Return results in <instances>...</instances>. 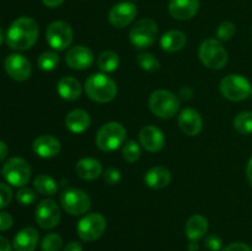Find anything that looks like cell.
I'll return each instance as SVG.
<instances>
[{
  "label": "cell",
  "mask_w": 252,
  "mask_h": 251,
  "mask_svg": "<svg viewBox=\"0 0 252 251\" xmlns=\"http://www.w3.org/2000/svg\"><path fill=\"white\" fill-rule=\"evenodd\" d=\"M37 37H38L37 22L31 17L22 16L10 25L5 39L10 48L16 51H26L36 43Z\"/></svg>",
  "instance_id": "6da1fadb"
},
{
  "label": "cell",
  "mask_w": 252,
  "mask_h": 251,
  "mask_svg": "<svg viewBox=\"0 0 252 251\" xmlns=\"http://www.w3.org/2000/svg\"><path fill=\"white\" fill-rule=\"evenodd\" d=\"M84 88L86 95L98 103L110 102L117 94V85L115 81L102 73H96L89 76Z\"/></svg>",
  "instance_id": "7a4b0ae2"
},
{
  "label": "cell",
  "mask_w": 252,
  "mask_h": 251,
  "mask_svg": "<svg viewBox=\"0 0 252 251\" xmlns=\"http://www.w3.org/2000/svg\"><path fill=\"white\" fill-rule=\"evenodd\" d=\"M127 130L121 123L108 122L101 126L96 133V145L102 152H113L125 144Z\"/></svg>",
  "instance_id": "3957f363"
},
{
  "label": "cell",
  "mask_w": 252,
  "mask_h": 251,
  "mask_svg": "<svg viewBox=\"0 0 252 251\" xmlns=\"http://www.w3.org/2000/svg\"><path fill=\"white\" fill-rule=\"evenodd\" d=\"M199 59L207 68L219 70L228 63V52L219 39L209 38L201 43L198 51Z\"/></svg>",
  "instance_id": "277c9868"
},
{
  "label": "cell",
  "mask_w": 252,
  "mask_h": 251,
  "mask_svg": "<svg viewBox=\"0 0 252 251\" xmlns=\"http://www.w3.org/2000/svg\"><path fill=\"white\" fill-rule=\"evenodd\" d=\"M149 108L157 117L169 120L179 111L180 101L170 91L157 90L149 96Z\"/></svg>",
  "instance_id": "5b68a950"
},
{
  "label": "cell",
  "mask_w": 252,
  "mask_h": 251,
  "mask_svg": "<svg viewBox=\"0 0 252 251\" xmlns=\"http://www.w3.org/2000/svg\"><path fill=\"white\" fill-rule=\"evenodd\" d=\"M158 25L152 19H140L133 25L129 32L130 43L135 48H148L153 46L158 37Z\"/></svg>",
  "instance_id": "8992f818"
},
{
  "label": "cell",
  "mask_w": 252,
  "mask_h": 251,
  "mask_svg": "<svg viewBox=\"0 0 252 251\" xmlns=\"http://www.w3.org/2000/svg\"><path fill=\"white\" fill-rule=\"evenodd\" d=\"M251 84L250 81L243 75L230 74L221 79L220 93L225 98L230 101H244L251 96Z\"/></svg>",
  "instance_id": "52a82bcc"
},
{
  "label": "cell",
  "mask_w": 252,
  "mask_h": 251,
  "mask_svg": "<svg viewBox=\"0 0 252 251\" xmlns=\"http://www.w3.org/2000/svg\"><path fill=\"white\" fill-rule=\"evenodd\" d=\"M61 204L64 211L70 216H81L89 211L91 201L85 191L70 187L61 194Z\"/></svg>",
  "instance_id": "ba28073f"
},
{
  "label": "cell",
  "mask_w": 252,
  "mask_h": 251,
  "mask_svg": "<svg viewBox=\"0 0 252 251\" xmlns=\"http://www.w3.org/2000/svg\"><path fill=\"white\" fill-rule=\"evenodd\" d=\"M106 219L100 213H90L79 220L76 230L83 241H95L102 236L106 230Z\"/></svg>",
  "instance_id": "9c48e42d"
},
{
  "label": "cell",
  "mask_w": 252,
  "mask_h": 251,
  "mask_svg": "<svg viewBox=\"0 0 252 251\" xmlns=\"http://www.w3.org/2000/svg\"><path fill=\"white\" fill-rule=\"evenodd\" d=\"M2 175L11 186L24 187L31 177V167L22 157H11L5 162Z\"/></svg>",
  "instance_id": "30bf717a"
},
{
  "label": "cell",
  "mask_w": 252,
  "mask_h": 251,
  "mask_svg": "<svg viewBox=\"0 0 252 251\" xmlns=\"http://www.w3.org/2000/svg\"><path fill=\"white\" fill-rule=\"evenodd\" d=\"M46 38L52 48L64 51L73 43V30L65 21H53L47 27Z\"/></svg>",
  "instance_id": "8fae6325"
},
{
  "label": "cell",
  "mask_w": 252,
  "mask_h": 251,
  "mask_svg": "<svg viewBox=\"0 0 252 251\" xmlns=\"http://www.w3.org/2000/svg\"><path fill=\"white\" fill-rule=\"evenodd\" d=\"M61 220V209L53 199H43L37 204L36 221L42 229H53Z\"/></svg>",
  "instance_id": "7c38bea8"
},
{
  "label": "cell",
  "mask_w": 252,
  "mask_h": 251,
  "mask_svg": "<svg viewBox=\"0 0 252 251\" xmlns=\"http://www.w3.org/2000/svg\"><path fill=\"white\" fill-rule=\"evenodd\" d=\"M138 14V9L133 2L121 1L116 4L108 14V20L111 25L117 29H123L128 26L133 20L135 19Z\"/></svg>",
  "instance_id": "4fadbf2b"
},
{
  "label": "cell",
  "mask_w": 252,
  "mask_h": 251,
  "mask_svg": "<svg viewBox=\"0 0 252 251\" xmlns=\"http://www.w3.org/2000/svg\"><path fill=\"white\" fill-rule=\"evenodd\" d=\"M5 70L14 80L25 81L31 75V63L21 54H10L5 59Z\"/></svg>",
  "instance_id": "5bb4252c"
},
{
  "label": "cell",
  "mask_w": 252,
  "mask_h": 251,
  "mask_svg": "<svg viewBox=\"0 0 252 251\" xmlns=\"http://www.w3.org/2000/svg\"><path fill=\"white\" fill-rule=\"evenodd\" d=\"M95 57L94 53L84 46L71 47L65 54V62L69 68L75 70H84L93 65Z\"/></svg>",
  "instance_id": "9a60e30c"
},
{
  "label": "cell",
  "mask_w": 252,
  "mask_h": 251,
  "mask_svg": "<svg viewBox=\"0 0 252 251\" xmlns=\"http://www.w3.org/2000/svg\"><path fill=\"white\" fill-rule=\"evenodd\" d=\"M139 142L145 150L157 153L164 148V133L155 126H145L139 132Z\"/></svg>",
  "instance_id": "2e32d148"
},
{
  "label": "cell",
  "mask_w": 252,
  "mask_h": 251,
  "mask_svg": "<svg viewBox=\"0 0 252 251\" xmlns=\"http://www.w3.org/2000/svg\"><path fill=\"white\" fill-rule=\"evenodd\" d=\"M179 126L185 134L194 137L201 133L203 128V120L196 110L185 108L179 116Z\"/></svg>",
  "instance_id": "e0dca14e"
},
{
  "label": "cell",
  "mask_w": 252,
  "mask_h": 251,
  "mask_svg": "<svg viewBox=\"0 0 252 251\" xmlns=\"http://www.w3.org/2000/svg\"><path fill=\"white\" fill-rule=\"evenodd\" d=\"M32 149L38 157L49 159V157H54L59 154V152H61V142L53 135H39L38 138L34 139L33 144H32Z\"/></svg>",
  "instance_id": "ac0fdd59"
},
{
  "label": "cell",
  "mask_w": 252,
  "mask_h": 251,
  "mask_svg": "<svg viewBox=\"0 0 252 251\" xmlns=\"http://www.w3.org/2000/svg\"><path fill=\"white\" fill-rule=\"evenodd\" d=\"M199 9L198 0H171L169 4V11L174 19L189 20L197 14Z\"/></svg>",
  "instance_id": "d6986e66"
},
{
  "label": "cell",
  "mask_w": 252,
  "mask_h": 251,
  "mask_svg": "<svg viewBox=\"0 0 252 251\" xmlns=\"http://www.w3.org/2000/svg\"><path fill=\"white\" fill-rule=\"evenodd\" d=\"M38 244V231L32 226L21 229L14 238L15 251H34Z\"/></svg>",
  "instance_id": "ffe728a7"
},
{
  "label": "cell",
  "mask_w": 252,
  "mask_h": 251,
  "mask_svg": "<svg viewBox=\"0 0 252 251\" xmlns=\"http://www.w3.org/2000/svg\"><path fill=\"white\" fill-rule=\"evenodd\" d=\"M76 175L83 180H96L102 174V165L94 157H83L76 162Z\"/></svg>",
  "instance_id": "44dd1931"
},
{
  "label": "cell",
  "mask_w": 252,
  "mask_h": 251,
  "mask_svg": "<svg viewBox=\"0 0 252 251\" xmlns=\"http://www.w3.org/2000/svg\"><path fill=\"white\" fill-rule=\"evenodd\" d=\"M91 118L86 111L76 108L70 111L65 117V127L73 133H83L90 127Z\"/></svg>",
  "instance_id": "7402d4cb"
},
{
  "label": "cell",
  "mask_w": 252,
  "mask_h": 251,
  "mask_svg": "<svg viewBox=\"0 0 252 251\" xmlns=\"http://www.w3.org/2000/svg\"><path fill=\"white\" fill-rule=\"evenodd\" d=\"M57 91L64 100L75 101L81 96L83 89L79 80L71 76H63L57 84Z\"/></svg>",
  "instance_id": "603a6c76"
},
{
  "label": "cell",
  "mask_w": 252,
  "mask_h": 251,
  "mask_svg": "<svg viewBox=\"0 0 252 251\" xmlns=\"http://www.w3.org/2000/svg\"><path fill=\"white\" fill-rule=\"evenodd\" d=\"M171 181V172L162 166H154L145 174L144 182L150 188H164Z\"/></svg>",
  "instance_id": "cb8c5ba5"
},
{
  "label": "cell",
  "mask_w": 252,
  "mask_h": 251,
  "mask_svg": "<svg viewBox=\"0 0 252 251\" xmlns=\"http://www.w3.org/2000/svg\"><path fill=\"white\" fill-rule=\"evenodd\" d=\"M186 34L179 30H171L167 31L166 33L162 34L161 39H160V44L161 48L166 52H177L181 51L185 46H186Z\"/></svg>",
  "instance_id": "d4e9b609"
},
{
  "label": "cell",
  "mask_w": 252,
  "mask_h": 251,
  "mask_svg": "<svg viewBox=\"0 0 252 251\" xmlns=\"http://www.w3.org/2000/svg\"><path fill=\"white\" fill-rule=\"evenodd\" d=\"M208 230V220L201 214H194L186 223V236L189 240L203 238Z\"/></svg>",
  "instance_id": "484cf974"
},
{
  "label": "cell",
  "mask_w": 252,
  "mask_h": 251,
  "mask_svg": "<svg viewBox=\"0 0 252 251\" xmlns=\"http://www.w3.org/2000/svg\"><path fill=\"white\" fill-rule=\"evenodd\" d=\"M33 186L42 196H54L58 192V184L56 180L44 174L36 176L33 180Z\"/></svg>",
  "instance_id": "4316f807"
},
{
  "label": "cell",
  "mask_w": 252,
  "mask_h": 251,
  "mask_svg": "<svg viewBox=\"0 0 252 251\" xmlns=\"http://www.w3.org/2000/svg\"><path fill=\"white\" fill-rule=\"evenodd\" d=\"M120 65V57L112 51H105L98 56L97 66L103 73H112Z\"/></svg>",
  "instance_id": "83f0119b"
},
{
  "label": "cell",
  "mask_w": 252,
  "mask_h": 251,
  "mask_svg": "<svg viewBox=\"0 0 252 251\" xmlns=\"http://www.w3.org/2000/svg\"><path fill=\"white\" fill-rule=\"evenodd\" d=\"M234 128L240 134H251L252 133V112L245 111L239 113L234 120Z\"/></svg>",
  "instance_id": "f1b7e54d"
},
{
  "label": "cell",
  "mask_w": 252,
  "mask_h": 251,
  "mask_svg": "<svg viewBox=\"0 0 252 251\" xmlns=\"http://www.w3.org/2000/svg\"><path fill=\"white\" fill-rule=\"evenodd\" d=\"M122 155L126 161L135 162L139 159L140 155H142V150H140V147L138 145L137 142H134V140H127L123 144Z\"/></svg>",
  "instance_id": "f546056e"
},
{
  "label": "cell",
  "mask_w": 252,
  "mask_h": 251,
  "mask_svg": "<svg viewBox=\"0 0 252 251\" xmlns=\"http://www.w3.org/2000/svg\"><path fill=\"white\" fill-rule=\"evenodd\" d=\"M62 248H63V239L57 233L47 234L41 243L42 251H61Z\"/></svg>",
  "instance_id": "4dcf8cb0"
},
{
  "label": "cell",
  "mask_w": 252,
  "mask_h": 251,
  "mask_svg": "<svg viewBox=\"0 0 252 251\" xmlns=\"http://www.w3.org/2000/svg\"><path fill=\"white\" fill-rule=\"evenodd\" d=\"M58 63L59 57L58 54H56L54 52H43V53L38 57V61H37L38 68L44 71L53 70Z\"/></svg>",
  "instance_id": "1f68e13d"
},
{
  "label": "cell",
  "mask_w": 252,
  "mask_h": 251,
  "mask_svg": "<svg viewBox=\"0 0 252 251\" xmlns=\"http://www.w3.org/2000/svg\"><path fill=\"white\" fill-rule=\"evenodd\" d=\"M138 64H139L140 68L145 71H155L159 69L160 63L152 53H148V52H144V53H140L137 58Z\"/></svg>",
  "instance_id": "d6a6232c"
},
{
  "label": "cell",
  "mask_w": 252,
  "mask_h": 251,
  "mask_svg": "<svg viewBox=\"0 0 252 251\" xmlns=\"http://www.w3.org/2000/svg\"><path fill=\"white\" fill-rule=\"evenodd\" d=\"M236 29L235 25L230 21H224L217 29V37L219 41H229L234 37L235 34Z\"/></svg>",
  "instance_id": "836d02e7"
},
{
  "label": "cell",
  "mask_w": 252,
  "mask_h": 251,
  "mask_svg": "<svg viewBox=\"0 0 252 251\" xmlns=\"http://www.w3.org/2000/svg\"><path fill=\"white\" fill-rule=\"evenodd\" d=\"M36 192H34L33 189L29 188V187H21L16 193L17 202L21 203L22 206H30V204H32L36 201Z\"/></svg>",
  "instance_id": "e575fe53"
},
{
  "label": "cell",
  "mask_w": 252,
  "mask_h": 251,
  "mask_svg": "<svg viewBox=\"0 0 252 251\" xmlns=\"http://www.w3.org/2000/svg\"><path fill=\"white\" fill-rule=\"evenodd\" d=\"M12 199V191L7 185L0 184V209L6 207Z\"/></svg>",
  "instance_id": "d590c367"
},
{
  "label": "cell",
  "mask_w": 252,
  "mask_h": 251,
  "mask_svg": "<svg viewBox=\"0 0 252 251\" xmlns=\"http://www.w3.org/2000/svg\"><path fill=\"white\" fill-rule=\"evenodd\" d=\"M103 179H105V182H107L108 185H116L117 182H120L121 172L118 171L117 169H113V167H108V169L105 171Z\"/></svg>",
  "instance_id": "8d00e7d4"
},
{
  "label": "cell",
  "mask_w": 252,
  "mask_h": 251,
  "mask_svg": "<svg viewBox=\"0 0 252 251\" xmlns=\"http://www.w3.org/2000/svg\"><path fill=\"white\" fill-rule=\"evenodd\" d=\"M204 244L211 251H219L221 249V239L217 235L207 236Z\"/></svg>",
  "instance_id": "74e56055"
},
{
  "label": "cell",
  "mask_w": 252,
  "mask_h": 251,
  "mask_svg": "<svg viewBox=\"0 0 252 251\" xmlns=\"http://www.w3.org/2000/svg\"><path fill=\"white\" fill-rule=\"evenodd\" d=\"M14 219L7 212H0V230H7L12 226Z\"/></svg>",
  "instance_id": "f35d334b"
},
{
  "label": "cell",
  "mask_w": 252,
  "mask_h": 251,
  "mask_svg": "<svg viewBox=\"0 0 252 251\" xmlns=\"http://www.w3.org/2000/svg\"><path fill=\"white\" fill-rule=\"evenodd\" d=\"M223 251H252V249L245 243H233L229 244Z\"/></svg>",
  "instance_id": "ab89813d"
},
{
  "label": "cell",
  "mask_w": 252,
  "mask_h": 251,
  "mask_svg": "<svg viewBox=\"0 0 252 251\" xmlns=\"http://www.w3.org/2000/svg\"><path fill=\"white\" fill-rule=\"evenodd\" d=\"M63 251H83V246L78 241H71L64 248Z\"/></svg>",
  "instance_id": "60d3db41"
},
{
  "label": "cell",
  "mask_w": 252,
  "mask_h": 251,
  "mask_svg": "<svg viewBox=\"0 0 252 251\" xmlns=\"http://www.w3.org/2000/svg\"><path fill=\"white\" fill-rule=\"evenodd\" d=\"M0 251H12L11 244L4 236H0Z\"/></svg>",
  "instance_id": "b9f144b4"
},
{
  "label": "cell",
  "mask_w": 252,
  "mask_h": 251,
  "mask_svg": "<svg viewBox=\"0 0 252 251\" xmlns=\"http://www.w3.org/2000/svg\"><path fill=\"white\" fill-rule=\"evenodd\" d=\"M42 2L48 7H58L63 4L64 0H42Z\"/></svg>",
  "instance_id": "7bdbcfd3"
},
{
  "label": "cell",
  "mask_w": 252,
  "mask_h": 251,
  "mask_svg": "<svg viewBox=\"0 0 252 251\" xmlns=\"http://www.w3.org/2000/svg\"><path fill=\"white\" fill-rule=\"evenodd\" d=\"M7 153H9L7 145L2 140H0V161H2L7 157Z\"/></svg>",
  "instance_id": "ee69618b"
},
{
  "label": "cell",
  "mask_w": 252,
  "mask_h": 251,
  "mask_svg": "<svg viewBox=\"0 0 252 251\" xmlns=\"http://www.w3.org/2000/svg\"><path fill=\"white\" fill-rule=\"evenodd\" d=\"M180 96L184 100H189L192 97V90L189 88H184L180 90Z\"/></svg>",
  "instance_id": "f6af8a7d"
},
{
  "label": "cell",
  "mask_w": 252,
  "mask_h": 251,
  "mask_svg": "<svg viewBox=\"0 0 252 251\" xmlns=\"http://www.w3.org/2000/svg\"><path fill=\"white\" fill-rule=\"evenodd\" d=\"M246 176H248L249 182H250V185L252 186V157L250 159V161H249L248 167H246Z\"/></svg>",
  "instance_id": "bcb514c9"
},
{
  "label": "cell",
  "mask_w": 252,
  "mask_h": 251,
  "mask_svg": "<svg viewBox=\"0 0 252 251\" xmlns=\"http://www.w3.org/2000/svg\"><path fill=\"white\" fill-rule=\"evenodd\" d=\"M189 251H198L199 250V245H198V243H197V240H189Z\"/></svg>",
  "instance_id": "7dc6e473"
},
{
  "label": "cell",
  "mask_w": 252,
  "mask_h": 251,
  "mask_svg": "<svg viewBox=\"0 0 252 251\" xmlns=\"http://www.w3.org/2000/svg\"><path fill=\"white\" fill-rule=\"evenodd\" d=\"M4 38H5V36H4V32H2L1 27H0V46H1V44H2V42H4Z\"/></svg>",
  "instance_id": "c3c4849f"
},
{
  "label": "cell",
  "mask_w": 252,
  "mask_h": 251,
  "mask_svg": "<svg viewBox=\"0 0 252 251\" xmlns=\"http://www.w3.org/2000/svg\"><path fill=\"white\" fill-rule=\"evenodd\" d=\"M251 97H252V91H251Z\"/></svg>",
  "instance_id": "681fc988"
},
{
  "label": "cell",
  "mask_w": 252,
  "mask_h": 251,
  "mask_svg": "<svg viewBox=\"0 0 252 251\" xmlns=\"http://www.w3.org/2000/svg\"><path fill=\"white\" fill-rule=\"evenodd\" d=\"M132 1H133V0H132Z\"/></svg>",
  "instance_id": "f907efd6"
}]
</instances>
